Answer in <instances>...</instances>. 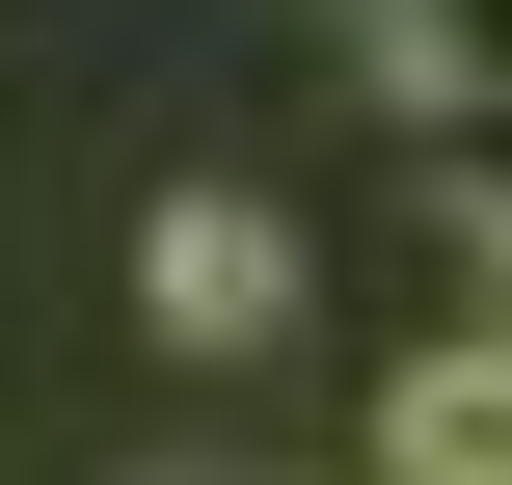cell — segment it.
<instances>
[{
  "label": "cell",
  "mask_w": 512,
  "mask_h": 485,
  "mask_svg": "<svg viewBox=\"0 0 512 485\" xmlns=\"http://www.w3.org/2000/svg\"><path fill=\"white\" fill-rule=\"evenodd\" d=\"M135 297H162V351H270V324H297V243H270L243 189H162V216H135Z\"/></svg>",
  "instance_id": "obj_1"
},
{
  "label": "cell",
  "mask_w": 512,
  "mask_h": 485,
  "mask_svg": "<svg viewBox=\"0 0 512 485\" xmlns=\"http://www.w3.org/2000/svg\"><path fill=\"white\" fill-rule=\"evenodd\" d=\"M378 485H512V297L459 324V351L378 378Z\"/></svg>",
  "instance_id": "obj_2"
},
{
  "label": "cell",
  "mask_w": 512,
  "mask_h": 485,
  "mask_svg": "<svg viewBox=\"0 0 512 485\" xmlns=\"http://www.w3.org/2000/svg\"><path fill=\"white\" fill-rule=\"evenodd\" d=\"M351 54H378L432 135H486V162H512V0H351Z\"/></svg>",
  "instance_id": "obj_3"
},
{
  "label": "cell",
  "mask_w": 512,
  "mask_h": 485,
  "mask_svg": "<svg viewBox=\"0 0 512 485\" xmlns=\"http://www.w3.org/2000/svg\"><path fill=\"white\" fill-rule=\"evenodd\" d=\"M486 297H512V162H486Z\"/></svg>",
  "instance_id": "obj_4"
}]
</instances>
